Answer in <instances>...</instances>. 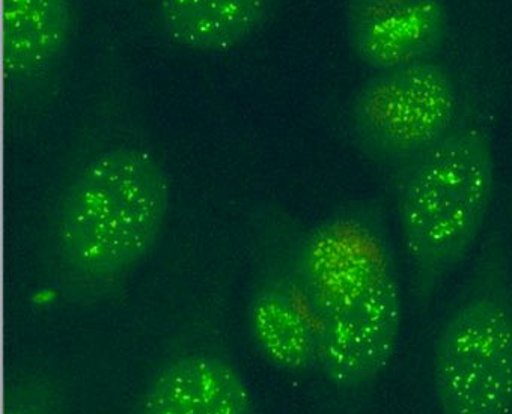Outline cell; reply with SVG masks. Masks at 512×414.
<instances>
[{
  "mask_svg": "<svg viewBox=\"0 0 512 414\" xmlns=\"http://www.w3.org/2000/svg\"><path fill=\"white\" fill-rule=\"evenodd\" d=\"M388 219L357 199L297 232L294 262L314 315L318 371L336 389H372L397 353L403 290Z\"/></svg>",
  "mask_w": 512,
  "mask_h": 414,
  "instance_id": "obj_1",
  "label": "cell"
},
{
  "mask_svg": "<svg viewBox=\"0 0 512 414\" xmlns=\"http://www.w3.org/2000/svg\"><path fill=\"white\" fill-rule=\"evenodd\" d=\"M171 192L165 165L138 145L101 151L73 175L49 241L53 273L70 302L95 305L127 284L162 238Z\"/></svg>",
  "mask_w": 512,
  "mask_h": 414,
  "instance_id": "obj_2",
  "label": "cell"
},
{
  "mask_svg": "<svg viewBox=\"0 0 512 414\" xmlns=\"http://www.w3.org/2000/svg\"><path fill=\"white\" fill-rule=\"evenodd\" d=\"M391 178L413 294L427 312L487 225L497 180L490 130L470 110L442 144Z\"/></svg>",
  "mask_w": 512,
  "mask_h": 414,
  "instance_id": "obj_3",
  "label": "cell"
},
{
  "mask_svg": "<svg viewBox=\"0 0 512 414\" xmlns=\"http://www.w3.org/2000/svg\"><path fill=\"white\" fill-rule=\"evenodd\" d=\"M488 231L442 321L431 378L440 414H512V231Z\"/></svg>",
  "mask_w": 512,
  "mask_h": 414,
  "instance_id": "obj_4",
  "label": "cell"
},
{
  "mask_svg": "<svg viewBox=\"0 0 512 414\" xmlns=\"http://www.w3.org/2000/svg\"><path fill=\"white\" fill-rule=\"evenodd\" d=\"M470 110L455 71L431 59L363 80L348 103V136L363 159L392 175L442 144Z\"/></svg>",
  "mask_w": 512,
  "mask_h": 414,
  "instance_id": "obj_5",
  "label": "cell"
},
{
  "mask_svg": "<svg viewBox=\"0 0 512 414\" xmlns=\"http://www.w3.org/2000/svg\"><path fill=\"white\" fill-rule=\"evenodd\" d=\"M2 82L11 115H34L55 97L76 32L74 0H0Z\"/></svg>",
  "mask_w": 512,
  "mask_h": 414,
  "instance_id": "obj_6",
  "label": "cell"
},
{
  "mask_svg": "<svg viewBox=\"0 0 512 414\" xmlns=\"http://www.w3.org/2000/svg\"><path fill=\"white\" fill-rule=\"evenodd\" d=\"M297 232L261 249L247 308L250 338L261 356L288 374L318 371L314 315L297 276Z\"/></svg>",
  "mask_w": 512,
  "mask_h": 414,
  "instance_id": "obj_7",
  "label": "cell"
},
{
  "mask_svg": "<svg viewBox=\"0 0 512 414\" xmlns=\"http://www.w3.org/2000/svg\"><path fill=\"white\" fill-rule=\"evenodd\" d=\"M345 37L371 73L437 59L449 37L446 0H345Z\"/></svg>",
  "mask_w": 512,
  "mask_h": 414,
  "instance_id": "obj_8",
  "label": "cell"
},
{
  "mask_svg": "<svg viewBox=\"0 0 512 414\" xmlns=\"http://www.w3.org/2000/svg\"><path fill=\"white\" fill-rule=\"evenodd\" d=\"M139 414H252V396L231 362L195 351L159 369L145 389Z\"/></svg>",
  "mask_w": 512,
  "mask_h": 414,
  "instance_id": "obj_9",
  "label": "cell"
},
{
  "mask_svg": "<svg viewBox=\"0 0 512 414\" xmlns=\"http://www.w3.org/2000/svg\"><path fill=\"white\" fill-rule=\"evenodd\" d=\"M278 0H159L157 22L169 41L198 53H225L249 40Z\"/></svg>",
  "mask_w": 512,
  "mask_h": 414,
  "instance_id": "obj_10",
  "label": "cell"
},
{
  "mask_svg": "<svg viewBox=\"0 0 512 414\" xmlns=\"http://www.w3.org/2000/svg\"><path fill=\"white\" fill-rule=\"evenodd\" d=\"M2 414H62V390L44 371L17 375L4 393Z\"/></svg>",
  "mask_w": 512,
  "mask_h": 414,
  "instance_id": "obj_11",
  "label": "cell"
}]
</instances>
